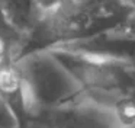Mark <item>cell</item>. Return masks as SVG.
Segmentation results:
<instances>
[{"mask_svg":"<svg viewBox=\"0 0 135 128\" xmlns=\"http://www.w3.org/2000/svg\"><path fill=\"white\" fill-rule=\"evenodd\" d=\"M132 13L129 0H55L41 12L25 36L21 57L91 39L119 28Z\"/></svg>","mask_w":135,"mask_h":128,"instance_id":"1","label":"cell"},{"mask_svg":"<svg viewBox=\"0 0 135 128\" xmlns=\"http://www.w3.org/2000/svg\"><path fill=\"white\" fill-rule=\"evenodd\" d=\"M51 51L76 77L84 99L112 112L120 128L135 127V66L62 48Z\"/></svg>","mask_w":135,"mask_h":128,"instance_id":"2","label":"cell"},{"mask_svg":"<svg viewBox=\"0 0 135 128\" xmlns=\"http://www.w3.org/2000/svg\"><path fill=\"white\" fill-rule=\"evenodd\" d=\"M29 121L38 113L84 99L79 81L51 49L28 52L16 61Z\"/></svg>","mask_w":135,"mask_h":128,"instance_id":"3","label":"cell"},{"mask_svg":"<svg viewBox=\"0 0 135 128\" xmlns=\"http://www.w3.org/2000/svg\"><path fill=\"white\" fill-rule=\"evenodd\" d=\"M31 121L44 128H120L113 113L87 99L44 111Z\"/></svg>","mask_w":135,"mask_h":128,"instance_id":"4","label":"cell"},{"mask_svg":"<svg viewBox=\"0 0 135 128\" xmlns=\"http://www.w3.org/2000/svg\"><path fill=\"white\" fill-rule=\"evenodd\" d=\"M58 48L96 55V57L110 58V60L135 66V34L123 28V25H120L113 31L94 36L91 39L58 47Z\"/></svg>","mask_w":135,"mask_h":128,"instance_id":"5","label":"cell"},{"mask_svg":"<svg viewBox=\"0 0 135 128\" xmlns=\"http://www.w3.org/2000/svg\"><path fill=\"white\" fill-rule=\"evenodd\" d=\"M0 95L3 96L6 103L18 118L19 125H23L29 121L23 83L16 61L0 67Z\"/></svg>","mask_w":135,"mask_h":128,"instance_id":"6","label":"cell"},{"mask_svg":"<svg viewBox=\"0 0 135 128\" xmlns=\"http://www.w3.org/2000/svg\"><path fill=\"white\" fill-rule=\"evenodd\" d=\"M41 12L39 0H0V13L23 36L33 28Z\"/></svg>","mask_w":135,"mask_h":128,"instance_id":"7","label":"cell"},{"mask_svg":"<svg viewBox=\"0 0 135 128\" xmlns=\"http://www.w3.org/2000/svg\"><path fill=\"white\" fill-rule=\"evenodd\" d=\"M23 35L0 13V67L19 60Z\"/></svg>","mask_w":135,"mask_h":128,"instance_id":"8","label":"cell"},{"mask_svg":"<svg viewBox=\"0 0 135 128\" xmlns=\"http://www.w3.org/2000/svg\"><path fill=\"white\" fill-rule=\"evenodd\" d=\"M19 121L3 99V96L0 95V128H19Z\"/></svg>","mask_w":135,"mask_h":128,"instance_id":"9","label":"cell"},{"mask_svg":"<svg viewBox=\"0 0 135 128\" xmlns=\"http://www.w3.org/2000/svg\"><path fill=\"white\" fill-rule=\"evenodd\" d=\"M19 128H44V127H41V125L35 121H28V122H25L23 125H21Z\"/></svg>","mask_w":135,"mask_h":128,"instance_id":"10","label":"cell"},{"mask_svg":"<svg viewBox=\"0 0 135 128\" xmlns=\"http://www.w3.org/2000/svg\"><path fill=\"white\" fill-rule=\"evenodd\" d=\"M131 128H135V127H131Z\"/></svg>","mask_w":135,"mask_h":128,"instance_id":"11","label":"cell"}]
</instances>
